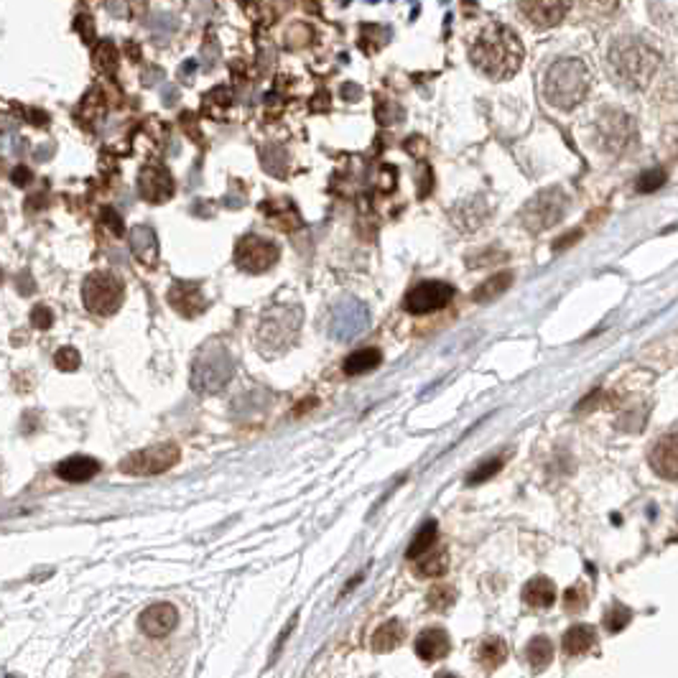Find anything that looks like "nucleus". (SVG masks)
<instances>
[{"label": "nucleus", "instance_id": "f257e3e1", "mask_svg": "<svg viewBox=\"0 0 678 678\" xmlns=\"http://www.w3.org/2000/svg\"><path fill=\"white\" fill-rule=\"evenodd\" d=\"M472 64L495 82L510 80L523 64V43L510 26L490 23L470 49Z\"/></svg>", "mask_w": 678, "mask_h": 678}, {"label": "nucleus", "instance_id": "c756f323", "mask_svg": "<svg viewBox=\"0 0 678 678\" xmlns=\"http://www.w3.org/2000/svg\"><path fill=\"white\" fill-rule=\"evenodd\" d=\"M95 66L105 72V74H115L118 69V49L113 42H100V46L95 49Z\"/></svg>", "mask_w": 678, "mask_h": 678}, {"label": "nucleus", "instance_id": "37998d69", "mask_svg": "<svg viewBox=\"0 0 678 678\" xmlns=\"http://www.w3.org/2000/svg\"><path fill=\"white\" fill-rule=\"evenodd\" d=\"M433 678H459V676H454V674H449V671H439Z\"/></svg>", "mask_w": 678, "mask_h": 678}, {"label": "nucleus", "instance_id": "a878e982", "mask_svg": "<svg viewBox=\"0 0 678 678\" xmlns=\"http://www.w3.org/2000/svg\"><path fill=\"white\" fill-rule=\"evenodd\" d=\"M436 534H439V528H436V520H426L421 528H418V534L411 541V546H409V551L406 556L411 558V561H418L421 556H426L433 549V543H436Z\"/></svg>", "mask_w": 678, "mask_h": 678}, {"label": "nucleus", "instance_id": "bb28decb", "mask_svg": "<svg viewBox=\"0 0 678 678\" xmlns=\"http://www.w3.org/2000/svg\"><path fill=\"white\" fill-rule=\"evenodd\" d=\"M479 663H482V668H487V671H495V668H500L503 663H505V658H508V648H505V643L500 640V637H490V640H485L482 645H479Z\"/></svg>", "mask_w": 678, "mask_h": 678}, {"label": "nucleus", "instance_id": "423d86ee", "mask_svg": "<svg viewBox=\"0 0 678 678\" xmlns=\"http://www.w3.org/2000/svg\"><path fill=\"white\" fill-rule=\"evenodd\" d=\"M595 138L604 153L622 156L637 144L635 121L617 107H604L595 121Z\"/></svg>", "mask_w": 678, "mask_h": 678}, {"label": "nucleus", "instance_id": "cd10ccee", "mask_svg": "<svg viewBox=\"0 0 678 678\" xmlns=\"http://www.w3.org/2000/svg\"><path fill=\"white\" fill-rule=\"evenodd\" d=\"M449 566V556L447 549H432L426 556H421L416 561V574L418 576H441Z\"/></svg>", "mask_w": 678, "mask_h": 678}, {"label": "nucleus", "instance_id": "ddd939ff", "mask_svg": "<svg viewBox=\"0 0 678 678\" xmlns=\"http://www.w3.org/2000/svg\"><path fill=\"white\" fill-rule=\"evenodd\" d=\"M138 194L151 205H164L174 197V176L161 164H148L138 174Z\"/></svg>", "mask_w": 678, "mask_h": 678}, {"label": "nucleus", "instance_id": "f704fd0d", "mask_svg": "<svg viewBox=\"0 0 678 678\" xmlns=\"http://www.w3.org/2000/svg\"><path fill=\"white\" fill-rule=\"evenodd\" d=\"M31 324H34L36 329L51 327V324H54V314H51V308L43 307V304H39V307L31 311Z\"/></svg>", "mask_w": 678, "mask_h": 678}, {"label": "nucleus", "instance_id": "a211bd4d", "mask_svg": "<svg viewBox=\"0 0 678 678\" xmlns=\"http://www.w3.org/2000/svg\"><path fill=\"white\" fill-rule=\"evenodd\" d=\"M452 651V643H449V635L439 627L433 630H424L421 635L416 637V656L426 663H433V660H441L444 656H449Z\"/></svg>", "mask_w": 678, "mask_h": 678}, {"label": "nucleus", "instance_id": "4468645a", "mask_svg": "<svg viewBox=\"0 0 678 678\" xmlns=\"http://www.w3.org/2000/svg\"><path fill=\"white\" fill-rule=\"evenodd\" d=\"M168 304H171V308L176 314H182L186 319H194V316H199L207 308V299L199 284L176 281L174 286L168 288Z\"/></svg>", "mask_w": 678, "mask_h": 678}, {"label": "nucleus", "instance_id": "7ed1b4c3", "mask_svg": "<svg viewBox=\"0 0 678 678\" xmlns=\"http://www.w3.org/2000/svg\"><path fill=\"white\" fill-rule=\"evenodd\" d=\"M592 90V72L581 59H558L543 77V97L558 110H572Z\"/></svg>", "mask_w": 678, "mask_h": 678}, {"label": "nucleus", "instance_id": "b1692460", "mask_svg": "<svg viewBox=\"0 0 678 678\" xmlns=\"http://www.w3.org/2000/svg\"><path fill=\"white\" fill-rule=\"evenodd\" d=\"M523 599H526L531 607H551L556 599L554 581L546 579V576H535V579H531V581L526 584Z\"/></svg>", "mask_w": 678, "mask_h": 678}, {"label": "nucleus", "instance_id": "6ab92c4d", "mask_svg": "<svg viewBox=\"0 0 678 678\" xmlns=\"http://www.w3.org/2000/svg\"><path fill=\"white\" fill-rule=\"evenodd\" d=\"M97 472H100V462L84 454H74L57 464V477H62L64 482H90Z\"/></svg>", "mask_w": 678, "mask_h": 678}, {"label": "nucleus", "instance_id": "f03ea898", "mask_svg": "<svg viewBox=\"0 0 678 678\" xmlns=\"http://www.w3.org/2000/svg\"><path fill=\"white\" fill-rule=\"evenodd\" d=\"M610 72L627 90H645L660 69V51L643 36H620L607 54Z\"/></svg>", "mask_w": 678, "mask_h": 678}, {"label": "nucleus", "instance_id": "473e14b6", "mask_svg": "<svg viewBox=\"0 0 678 678\" xmlns=\"http://www.w3.org/2000/svg\"><path fill=\"white\" fill-rule=\"evenodd\" d=\"M54 362H57L59 370L72 372L82 365V357H80V352L74 350V347H62V350L54 355Z\"/></svg>", "mask_w": 678, "mask_h": 678}, {"label": "nucleus", "instance_id": "5701e85b", "mask_svg": "<svg viewBox=\"0 0 678 678\" xmlns=\"http://www.w3.org/2000/svg\"><path fill=\"white\" fill-rule=\"evenodd\" d=\"M380 362H383V352L375 350V347H365V350L347 355L345 362H342V370H345V375L355 378V375H362V372H372Z\"/></svg>", "mask_w": 678, "mask_h": 678}, {"label": "nucleus", "instance_id": "dca6fc26", "mask_svg": "<svg viewBox=\"0 0 678 678\" xmlns=\"http://www.w3.org/2000/svg\"><path fill=\"white\" fill-rule=\"evenodd\" d=\"M651 464L660 477L666 479H678V432L663 433L658 441H653L651 449Z\"/></svg>", "mask_w": 678, "mask_h": 678}, {"label": "nucleus", "instance_id": "9d476101", "mask_svg": "<svg viewBox=\"0 0 678 678\" xmlns=\"http://www.w3.org/2000/svg\"><path fill=\"white\" fill-rule=\"evenodd\" d=\"M278 245L258 235H247L235 245V263L245 273H266L278 263Z\"/></svg>", "mask_w": 678, "mask_h": 678}, {"label": "nucleus", "instance_id": "4c0bfd02", "mask_svg": "<svg viewBox=\"0 0 678 678\" xmlns=\"http://www.w3.org/2000/svg\"><path fill=\"white\" fill-rule=\"evenodd\" d=\"M77 31L84 36V43H92L95 39V28H92V19L90 16H77Z\"/></svg>", "mask_w": 678, "mask_h": 678}, {"label": "nucleus", "instance_id": "79ce46f5", "mask_svg": "<svg viewBox=\"0 0 678 678\" xmlns=\"http://www.w3.org/2000/svg\"><path fill=\"white\" fill-rule=\"evenodd\" d=\"M342 95H345V97H347V95H350L352 103H355V100H357V97H360V90H357V87H352V84H347V87H345V90H342Z\"/></svg>", "mask_w": 678, "mask_h": 678}, {"label": "nucleus", "instance_id": "f8f14e48", "mask_svg": "<svg viewBox=\"0 0 678 678\" xmlns=\"http://www.w3.org/2000/svg\"><path fill=\"white\" fill-rule=\"evenodd\" d=\"M454 299V286L444 284V281H424L418 286H413L406 299H403V308L409 314H432L444 308Z\"/></svg>", "mask_w": 678, "mask_h": 678}, {"label": "nucleus", "instance_id": "c9c22d12", "mask_svg": "<svg viewBox=\"0 0 678 678\" xmlns=\"http://www.w3.org/2000/svg\"><path fill=\"white\" fill-rule=\"evenodd\" d=\"M627 622H630V612H627L625 607H615V610L607 615V630H610V633H617V630H622Z\"/></svg>", "mask_w": 678, "mask_h": 678}, {"label": "nucleus", "instance_id": "58836bf2", "mask_svg": "<svg viewBox=\"0 0 678 678\" xmlns=\"http://www.w3.org/2000/svg\"><path fill=\"white\" fill-rule=\"evenodd\" d=\"M584 604V595H581V587L576 589H569L566 592V610H579Z\"/></svg>", "mask_w": 678, "mask_h": 678}, {"label": "nucleus", "instance_id": "412c9836", "mask_svg": "<svg viewBox=\"0 0 678 678\" xmlns=\"http://www.w3.org/2000/svg\"><path fill=\"white\" fill-rule=\"evenodd\" d=\"M406 637V627L401 620H388L386 625H380L372 635V651L375 653H388V651H395Z\"/></svg>", "mask_w": 678, "mask_h": 678}, {"label": "nucleus", "instance_id": "a19ab883", "mask_svg": "<svg viewBox=\"0 0 678 678\" xmlns=\"http://www.w3.org/2000/svg\"><path fill=\"white\" fill-rule=\"evenodd\" d=\"M579 238H581V232H579V230H576V232H572V235H566V238H561V240H558V243H556V250H564V247L572 245V243H574V240H579Z\"/></svg>", "mask_w": 678, "mask_h": 678}, {"label": "nucleus", "instance_id": "9b49d317", "mask_svg": "<svg viewBox=\"0 0 678 678\" xmlns=\"http://www.w3.org/2000/svg\"><path fill=\"white\" fill-rule=\"evenodd\" d=\"M368 322H370V314H368L365 304L357 301V299H345L329 314V334L334 339L347 342L368 327Z\"/></svg>", "mask_w": 678, "mask_h": 678}, {"label": "nucleus", "instance_id": "6e6552de", "mask_svg": "<svg viewBox=\"0 0 678 678\" xmlns=\"http://www.w3.org/2000/svg\"><path fill=\"white\" fill-rule=\"evenodd\" d=\"M566 207H569V197L554 186V189H543L538 191L534 199L528 205L523 207L520 212V222L526 230L531 232H543L549 227L558 225L566 214Z\"/></svg>", "mask_w": 678, "mask_h": 678}, {"label": "nucleus", "instance_id": "7c9ffc66", "mask_svg": "<svg viewBox=\"0 0 678 678\" xmlns=\"http://www.w3.org/2000/svg\"><path fill=\"white\" fill-rule=\"evenodd\" d=\"M666 171L663 168H651V171H645L640 179H637V184L635 189L640 191V194H651V191H656V189H660V186L666 184Z\"/></svg>", "mask_w": 678, "mask_h": 678}, {"label": "nucleus", "instance_id": "ea45409f", "mask_svg": "<svg viewBox=\"0 0 678 678\" xmlns=\"http://www.w3.org/2000/svg\"><path fill=\"white\" fill-rule=\"evenodd\" d=\"M11 179H13V184L16 186H26L28 182H31V171H28L26 166H19V168L11 174Z\"/></svg>", "mask_w": 678, "mask_h": 678}, {"label": "nucleus", "instance_id": "0eeeda50", "mask_svg": "<svg viewBox=\"0 0 678 678\" xmlns=\"http://www.w3.org/2000/svg\"><path fill=\"white\" fill-rule=\"evenodd\" d=\"M82 299L87 311L97 316H113L125 299L123 281L107 270H95L84 278Z\"/></svg>", "mask_w": 678, "mask_h": 678}, {"label": "nucleus", "instance_id": "4be33fe9", "mask_svg": "<svg viewBox=\"0 0 678 678\" xmlns=\"http://www.w3.org/2000/svg\"><path fill=\"white\" fill-rule=\"evenodd\" d=\"M510 284H513V273L510 270H500V273H495L493 278H487L485 284H479V286L474 288L472 301L474 304H490L497 296H503L510 288Z\"/></svg>", "mask_w": 678, "mask_h": 678}, {"label": "nucleus", "instance_id": "20e7f679", "mask_svg": "<svg viewBox=\"0 0 678 678\" xmlns=\"http://www.w3.org/2000/svg\"><path fill=\"white\" fill-rule=\"evenodd\" d=\"M301 322H304V311L296 304H278V307L268 308L261 319V327H258L261 352L268 357L286 352L296 342Z\"/></svg>", "mask_w": 678, "mask_h": 678}, {"label": "nucleus", "instance_id": "1a4fd4ad", "mask_svg": "<svg viewBox=\"0 0 678 678\" xmlns=\"http://www.w3.org/2000/svg\"><path fill=\"white\" fill-rule=\"evenodd\" d=\"M182 459V452L176 444H156L145 447L141 452H133L121 462V472L133 474V477H151L171 470Z\"/></svg>", "mask_w": 678, "mask_h": 678}, {"label": "nucleus", "instance_id": "72a5a7b5", "mask_svg": "<svg viewBox=\"0 0 678 678\" xmlns=\"http://www.w3.org/2000/svg\"><path fill=\"white\" fill-rule=\"evenodd\" d=\"M500 467H503V459H500V456H497V459H490V462H485V464H479V467L467 477V485H479V482L490 479V477H495V474L500 472Z\"/></svg>", "mask_w": 678, "mask_h": 678}, {"label": "nucleus", "instance_id": "2eb2a0df", "mask_svg": "<svg viewBox=\"0 0 678 678\" xmlns=\"http://www.w3.org/2000/svg\"><path fill=\"white\" fill-rule=\"evenodd\" d=\"M569 3L561 0H534V3H520L518 11L534 23L535 28H551L556 23L564 21V16L569 13Z\"/></svg>", "mask_w": 678, "mask_h": 678}, {"label": "nucleus", "instance_id": "2f4dec72", "mask_svg": "<svg viewBox=\"0 0 678 678\" xmlns=\"http://www.w3.org/2000/svg\"><path fill=\"white\" fill-rule=\"evenodd\" d=\"M426 599H429V607H432V610H436V612H444L447 607H452L456 596H454L452 587H433Z\"/></svg>", "mask_w": 678, "mask_h": 678}, {"label": "nucleus", "instance_id": "393cba45", "mask_svg": "<svg viewBox=\"0 0 678 678\" xmlns=\"http://www.w3.org/2000/svg\"><path fill=\"white\" fill-rule=\"evenodd\" d=\"M595 645V627L589 625H574L564 635V653L566 656H581Z\"/></svg>", "mask_w": 678, "mask_h": 678}, {"label": "nucleus", "instance_id": "c85d7f7f", "mask_svg": "<svg viewBox=\"0 0 678 678\" xmlns=\"http://www.w3.org/2000/svg\"><path fill=\"white\" fill-rule=\"evenodd\" d=\"M526 656H528V663L534 666L535 671H541V668H546V666L551 663V658H554V645H551L549 637L538 635L528 643Z\"/></svg>", "mask_w": 678, "mask_h": 678}, {"label": "nucleus", "instance_id": "39448f33", "mask_svg": "<svg viewBox=\"0 0 678 678\" xmlns=\"http://www.w3.org/2000/svg\"><path fill=\"white\" fill-rule=\"evenodd\" d=\"M235 375V362L225 345L209 342L191 362V388L197 393H220Z\"/></svg>", "mask_w": 678, "mask_h": 678}, {"label": "nucleus", "instance_id": "e433bc0d", "mask_svg": "<svg viewBox=\"0 0 678 678\" xmlns=\"http://www.w3.org/2000/svg\"><path fill=\"white\" fill-rule=\"evenodd\" d=\"M103 220H105V225L110 227V232L113 235H123V220L110 209V207H105L103 209Z\"/></svg>", "mask_w": 678, "mask_h": 678}, {"label": "nucleus", "instance_id": "f3484780", "mask_svg": "<svg viewBox=\"0 0 678 678\" xmlns=\"http://www.w3.org/2000/svg\"><path fill=\"white\" fill-rule=\"evenodd\" d=\"M179 622V612L174 604H151L148 610H144L141 615V630H144L148 637H164L168 635Z\"/></svg>", "mask_w": 678, "mask_h": 678}, {"label": "nucleus", "instance_id": "aec40b11", "mask_svg": "<svg viewBox=\"0 0 678 678\" xmlns=\"http://www.w3.org/2000/svg\"><path fill=\"white\" fill-rule=\"evenodd\" d=\"M130 247H133V255L145 263V266H156L159 261V240H156V232L148 225L136 227L130 232Z\"/></svg>", "mask_w": 678, "mask_h": 678}]
</instances>
